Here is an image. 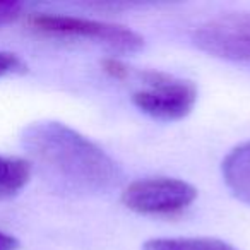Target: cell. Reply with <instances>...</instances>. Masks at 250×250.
I'll use <instances>...</instances> for the list:
<instances>
[{
	"mask_svg": "<svg viewBox=\"0 0 250 250\" xmlns=\"http://www.w3.org/2000/svg\"><path fill=\"white\" fill-rule=\"evenodd\" d=\"M22 147L29 163L55 188L77 195H100L113 190L120 170L98 144L55 120L35 122L22 130Z\"/></svg>",
	"mask_w": 250,
	"mask_h": 250,
	"instance_id": "cell-1",
	"label": "cell"
},
{
	"mask_svg": "<svg viewBox=\"0 0 250 250\" xmlns=\"http://www.w3.org/2000/svg\"><path fill=\"white\" fill-rule=\"evenodd\" d=\"M29 24L45 35L87 40L120 55L136 53L144 46V38L139 33L113 22L60 14H35Z\"/></svg>",
	"mask_w": 250,
	"mask_h": 250,
	"instance_id": "cell-2",
	"label": "cell"
},
{
	"mask_svg": "<svg viewBox=\"0 0 250 250\" xmlns=\"http://www.w3.org/2000/svg\"><path fill=\"white\" fill-rule=\"evenodd\" d=\"M137 77L144 83V87L132 94V103L151 118L161 122L182 120L197 101V87L190 81L160 70L137 72Z\"/></svg>",
	"mask_w": 250,
	"mask_h": 250,
	"instance_id": "cell-3",
	"label": "cell"
},
{
	"mask_svg": "<svg viewBox=\"0 0 250 250\" xmlns=\"http://www.w3.org/2000/svg\"><path fill=\"white\" fill-rule=\"evenodd\" d=\"M197 197L188 182L170 177L136 180L122 192V202L130 211L149 216L175 214L187 209Z\"/></svg>",
	"mask_w": 250,
	"mask_h": 250,
	"instance_id": "cell-4",
	"label": "cell"
},
{
	"mask_svg": "<svg viewBox=\"0 0 250 250\" xmlns=\"http://www.w3.org/2000/svg\"><path fill=\"white\" fill-rule=\"evenodd\" d=\"M195 46L218 59L250 62V14H229L195 28Z\"/></svg>",
	"mask_w": 250,
	"mask_h": 250,
	"instance_id": "cell-5",
	"label": "cell"
},
{
	"mask_svg": "<svg viewBox=\"0 0 250 250\" xmlns=\"http://www.w3.org/2000/svg\"><path fill=\"white\" fill-rule=\"evenodd\" d=\"M221 168L226 187L236 199L250 206V141L229 151Z\"/></svg>",
	"mask_w": 250,
	"mask_h": 250,
	"instance_id": "cell-6",
	"label": "cell"
},
{
	"mask_svg": "<svg viewBox=\"0 0 250 250\" xmlns=\"http://www.w3.org/2000/svg\"><path fill=\"white\" fill-rule=\"evenodd\" d=\"M31 171L28 160L0 154V201L19 194L31 178Z\"/></svg>",
	"mask_w": 250,
	"mask_h": 250,
	"instance_id": "cell-7",
	"label": "cell"
},
{
	"mask_svg": "<svg viewBox=\"0 0 250 250\" xmlns=\"http://www.w3.org/2000/svg\"><path fill=\"white\" fill-rule=\"evenodd\" d=\"M143 250H238L218 238H153Z\"/></svg>",
	"mask_w": 250,
	"mask_h": 250,
	"instance_id": "cell-8",
	"label": "cell"
},
{
	"mask_svg": "<svg viewBox=\"0 0 250 250\" xmlns=\"http://www.w3.org/2000/svg\"><path fill=\"white\" fill-rule=\"evenodd\" d=\"M24 70H26V63L18 55L0 50V77L24 72Z\"/></svg>",
	"mask_w": 250,
	"mask_h": 250,
	"instance_id": "cell-9",
	"label": "cell"
},
{
	"mask_svg": "<svg viewBox=\"0 0 250 250\" xmlns=\"http://www.w3.org/2000/svg\"><path fill=\"white\" fill-rule=\"evenodd\" d=\"M22 5L12 0H0V26L9 24L21 16Z\"/></svg>",
	"mask_w": 250,
	"mask_h": 250,
	"instance_id": "cell-10",
	"label": "cell"
},
{
	"mask_svg": "<svg viewBox=\"0 0 250 250\" xmlns=\"http://www.w3.org/2000/svg\"><path fill=\"white\" fill-rule=\"evenodd\" d=\"M18 249H19L18 238L0 229V250H18Z\"/></svg>",
	"mask_w": 250,
	"mask_h": 250,
	"instance_id": "cell-11",
	"label": "cell"
}]
</instances>
